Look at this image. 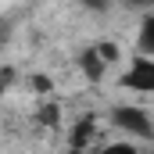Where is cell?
<instances>
[{"mask_svg":"<svg viewBox=\"0 0 154 154\" xmlns=\"http://www.w3.org/2000/svg\"><path fill=\"white\" fill-rule=\"evenodd\" d=\"M125 90H136V93H154V61L151 57H136L129 65V72L122 75Z\"/></svg>","mask_w":154,"mask_h":154,"instance_id":"7a4b0ae2","label":"cell"},{"mask_svg":"<svg viewBox=\"0 0 154 154\" xmlns=\"http://www.w3.org/2000/svg\"><path fill=\"white\" fill-rule=\"evenodd\" d=\"M93 140V118H79V125L72 129V147H86Z\"/></svg>","mask_w":154,"mask_h":154,"instance_id":"277c9868","label":"cell"},{"mask_svg":"<svg viewBox=\"0 0 154 154\" xmlns=\"http://www.w3.org/2000/svg\"><path fill=\"white\" fill-rule=\"evenodd\" d=\"M97 50L104 54L108 65H115V61H118V43H97Z\"/></svg>","mask_w":154,"mask_h":154,"instance_id":"52a82bcc","label":"cell"},{"mask_svg":"<svg viewBox=\"0 0 154 154\" xmlns=\"http://www.w3.org/2000/svg\"><path fill=\"white\" fill-rule=\"evenodd\" d=\"M82 4H86V7H93V11H100V7H104V0H82Z\"/></svg>","mask_w":154,"mask_h":154,"instance_id":"ba28073f","label":"cell"},{"mask_svg":"<svg viewBox=\"0 0 154 154\" xmlns=\"http://www.w3.org/2000/svg\"><path fill=\"white\" fill-rule=\"evenodd\" d=\"M79 65H82V72L93 79V82H97V79H104V68H108V61H104V54H100L97 47H93V50H86V54L79 57Z\"/></svg>","mask_w":154,"mask_h":154,"instance_id":"3957f363","label":"cell"},{"mask_svg":"<svg viewBox=\"0 0 154 154\" xmlns=\"http://www.w3.org/2000/svg\"><path fill=\"white\" fill-rule=\"evenodd\" d=\"M57 118H61V108H57V104H47V108L39 111V122H43V125H57Z\"/></svg>","mask_w":154,"mask_h":154,"instance_id":"8992f818","label":"cell"},{"mask_svg":"<svg viewBox=\"0 0 154 154\" xmlns=\"http://www.w3.org/2000/svg\"><path fill=\"white\" fill-rule=\"evenodd\" d=\"M140 47H143L147 54H154V14H147L143 25H140Z\"/></svg>","mask_w":154,"mask_h":154,"instance_id":"5b68a950","label":"cell"},{"mask_svg":"<svg viewBox=\"0 0 154 154\" xmlns=\"http://www.w3.org/2000/svg\"><path fill=\"white\" fill-rule=\"evenodd\" d=\"M111 122H115L122 133H133V136H154V122L143 108H115L111 111Z\"/></svg>","mask_w":154,"mask_h":154,"instance_id":"6da1fadb","label":"cell"}]
</instances>
